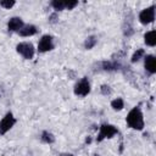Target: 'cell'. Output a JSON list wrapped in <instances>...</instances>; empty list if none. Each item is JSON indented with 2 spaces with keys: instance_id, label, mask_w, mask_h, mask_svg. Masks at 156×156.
Instances as JSON below:
<instances>
[{
  "instance_id": "4fadbf2b",
  "label": "cell",
  "mask_w": 156,
  "mask_h": 156,
  "mask_svg": "<svg viewBox=\"0 0 156 156\" xmlns=\"http://www.w3.org/2000/svg\"><path fill=\"white\" fill-rule=\"evenodd\" d=\"M40 139H41V141H44V143H46V144H52V143L55 141V136H54V134L50 133L49 130H44V132L41 133Z\"/></svg>"
},
{
  "instance_id": "44dd1931",
  "label": "cell",
  "mask_w": 156,
  "mask_h": 156,
  "mask_svg": "<svg viewBox=\"0 0 156 156\" xmlns=\"http://www.w3.org/2000/svg\"><path fill=\"white\" fill-rule=\"evenodd\" d=\"M49 22H50V23H56V22H57V13H52V15L49 17Z\"/></svg>"
},
{
  "instance_id": "ba28073f",
  "label": "cell",
  "mask_w": 156,
  "mask_h": 156,
  "mask_svg": "<svg viewBox=\"0 0 156 156\" xmlns=\"http://www.w3.org/2000/svg\"><path fill=\"white\" fill-rule=\"evenodd\" d=\"M144 67L150 74L156 73V58L154 55H146L144 57Z\"/></svg>"
},
{
  "instance_id": "9a60e30c",
  "label": "cell",
  "mask_w": 156,
  "mask_h": 156,
  "mask_svg": "<svg viewBox=\"0 0 156 156\" xmlns=\"http://www.w3.org/2000/svg\"><path fill=\"white\" fill-rule=\"evenodd\" d=\"M96 43H98L96 37L90 35V37H88V38L85 39V41H84V48L88 49V50H90V49H93V48L96 45Z\"/></svg>"
},
{
  "instance_id": "9c48e42d",
  "label": "cell",
  "mask_w": 156,
  "mask_h": 156,
  "mask_svg": "<svg viewBox=\"0 0 156 156\" xmlns=\"http://www.w3.org/2000/svg\"><path fill=\"white\" fill-rule=\"evenodd\" d=\"M23 26H24V23L20 17H12L7 22V28L10 32H20V29Z\"/></svg>"
},
{
  "instance_id": "e0dca14e",
  "label": "cell",
  "mask_w": 156,
  "mask_h": 156,
  "mask_svg": "<svg viewBox=\"0 0 156 156\" xmlns=\"http://www.w3.org/2000/svg\"><path fill=\"white\" fill-rule=\"evenodd\" d=\"M144 55H145L144 49H138V50L133 54V56H132V62H138V61H139Z\"/></svg>"
},
{
  "instance_id": "6da1fadb",
  "label": "cell",
  "mask_w": 156,
  "mask_h": 156,
  "mask_svg": "<svg viewBox=\"0 0 156 156\" xmlns=\"http://www.w3.org/2000/svg\"><path fill=\"white\" fill-rule=\"evenodd\" d=\"M126 122H127L128 127H130L132 129L143 130V128H144V115H143L139 106H135L129 111V113L127 115Z\"/></svg>"
},
{
  "instance_id": "52a82bcc",
  "label": "cell",
  "mask_w": 156,
  "mask_h": 156,
  "mask_svg": "<svg viewBox=\"0 0 156 156\" xmlns=\"http://www.w3.org/2000/svg\"><path fill=\"white\" fill-rule=\"evenodd\" d=\"M154 20H155V6L146 7L139 13V21L141 24H149L154 22Z\"/></svg>"
},
{
  "instance_id": "8992f818",
  "label": "cell",
  "mask_w": 156,
  "mask_h": 156,
  "mask_svg": "<svg viewBox=\"0 0 156 156\" xmlns=\"http://www.w3.org/2000/svg\"><path fill=\"white\" fill-rule=\"evenodd\" d=\"M89 93H90V83L88 78L84 77L74 85V94L77 96H87Z\"/></svg>"
},
{
  "instance_id": "603a6c76",
  "label": "cell",
  "mask_w": 156,
  "mask_h": 156,
  "mask_svg": "<svg viewBox=\"0 0 156 156\" xmlns=\"http://www.w3.org/2000/svg\"><path fill=\"white\" fill-rule=\"evenodd\" d=\"M94 156H100V155H94Z\"/></svg>"
},
{
  "instance_id": "7402d4cb",
  "label": "cell",
  "mask_w": 156,
  "mask_h": 156,
  "mask_svg": "<svg viewBox=\"0 0 156 156\" xmlns=\"http://www.w3.org/2000/svg\"><path fill=\"white\" fill-rule=\"evenodd\" d=\"M61 156H73V155L72 154H62Z\"/></svg>"
},
{
  "instance_id": "ffe728a7",
  "label": "cell",
  "mask_w": 156,
  "mask_h": 156,
  "mask_svg": "<svg viewBox=\"0 0 156 156\" xmlns=\"http://www.w3.org/2000/svg\"><path fill=\"white\" fill-rule=\"evenodd\" d=\"M111 88L108 87V85H101V93L104 94V95H110L111 94Z\"/></svg>"
},
{
  "instance_id": "30bf717a",
  "label": "cell",
  "mask_w": 156,
  "mask_h": 156,
  "mask_svg": "<svg viewBox=\"0 0 156 156\" xmlns=\"http://www.w3.org/2000/svg\"><path fill=\"white\" fill-rule=\"evenodd\" d=\"M37 32H38V29H37L35 26H33V24H24V26L20 29L18 34L22 35V37H32V35H34Z\"/></svg>"
},
{
  "instance_id": "ac0fdd59",
  "label": "cell",
  "mask_w": 156,
  "mask_h": 156,
  "mask_svg": "<svg viewBox=\"0 0 156 156\" xmlns=\"http://www.w3.org/2000/svg\"><path fill=\"white\" fill-rule=\"evenodd\" d=\"M15 4L16 2L13 0H2V1H0V6L4 7V9H11Z\"/></svg>"
},
{
  "instance_id": "8fae6325",
  "label": "cell",
  "mask_w": 156,
  "mask_h": 156,
  "mask_svg": "<svg viewBox=\"0 0 156 156\" xmlns=\"http://www.w3.org/2000/svg\"><path fill=\"white\" fill-rule=\"evenodd\" d=\"M101 68L104 71H117L121 68V65L116 61H104L101 62Z\"/></svg>"
},
{
  "instance_id": "277c9868",
  "label": "cell",
  "mask_w": 156,
  "mask_h": 156,
  "mask_svg": "<svg viewBox=\"0 0 156 156\" xmlns=\"http://www.w3.org/2000/svg\"><path fill=\"white\" fill-rule=\"evenodd\" d=\"M15 123H16V118L13 117L12 112H7L0 121V135L6 134L15 126Z\"/></svg>"
},
{
  "instance_id": "d6986e66",
  "label": "cell",
  "mask_w": 156,
  "mask_h": 156,
  "mask_svg": "<svg viewBox=\"0 0 156 156\" xmlns=\"http://www.w3.org/2000/svg\"><path fill=\"white\" fill-rule=\"evenodd\" d=\"M77 5H78V1H76V0H67V1H66V9H67V10H72V9H74Z\"/></svg>"
},
{
  "instance_id": "7a4b0ae2",
  "label": "cell",
  "mask_w": 156,
  "mask_h": 156,
  "mask_svg": "<svg viewBox=\"0 0 156 156\" xmlns=\"http://www.w3.org/2000/svg\"><path fill=\"white\" fill-rule=\"evenodd\" d=\"M118 133L117 128L112 124H108V123H104L100 126V129H99V134H98V138L96 140L98 141H102L104 139H110L112 136H115L116 134Z\"/></svg>"
},
{
  "instance_id": "3957f363",
  "label": "cell",
  "mask_w": 156,
  "mask_h": 156,
  "mask_svg": "<svg viewBox=\"0 0 156 156\" xmlns=\"http://www.w3.org/2000/svg\"><path fill=\"white\" fill-rule=\"evenodd\" d=\"M16 51L26 60H32L33 56H34V46L32 43H28V41H22L20 44H17L16 46Z\"/></svg>"
},
{
  "instance_id": "5b68a950",
  "label": "cell",
  "mask_w": 156,
  "mask_h": 156,
  "mask_svg": "<svg viewBox=\"0 0 156 156\" xmlns=\"http://www.w3.org/2000/svg\"><path fill=\"white\" fill-rule=\"evenodd\" d=\"M54 38L49 34H45L40 38L39 43H38V51L39 52H48L51 51L54 49Z\"/></svg>"
},
{
  "instance_id": "5bb4252c",
  "label": "cell",
  "mask_w": 156,
  "mask_h": 156,
  "mask_svg": "<svg viewBox=\"0 0 156 156\" xmlns=\"http://www.w3.org/2000/svg\"><path fill=\"white\" fill-rule=\"evenodd\" d=\"M111 107H112L115 111H121V110L124 107V101H123V99L117 98V99L112 100V101H111Z\"/></svg>"
},
{
  "instance_id": "7c38bea8",
  "label": "cell",
  "mask_w": 156,
  "mask_h": 156,
  "mask_svg": "<svg viewBox=\"0 0 156 156\" xmlns=\"http://www.w3.org/2000/svg\"><path fill=\"white\" fill-rule=\"evenodd\" d=\"M144 41H145V44L149 45V46H155V45H156V32L152 29V30L145 33V35H144Z\"/></svg>"
},
{
  "instance_id": "2e32d148",
  "label": "cell",
  "mask_w": 156,
  "mask_h": 156,
  "mask_svg": "<svg viewBox=\"0 0 156 156\" xmlns=\"http://www.w3.org/2000/svg\"><path fill=\"white\" fill-rule=\"evenodd\" d=\"M51 6L56 10V11H61V10H65L66 9V1H62V0H54L51 2Z\"/></svg>"
}]
</instances>
